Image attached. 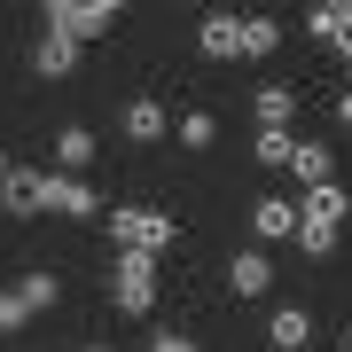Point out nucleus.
Wrapping results in <instances>:
<instances>
[{
  "mask_svg": "<svg viewBox=\"0 0 352 352\" xmlns=\"http://www.w3.org/2000/svg\"><path fill=\"white\" fill-rule=\"evenodd\" d=\"M110 243L133 251V258H164L180 243V227L164 219V212H149V204H110Z\"/></svg>",
  "mask_w": 352,
  "mask_h": 352,
  "instance_id": "f257e3e1",
  "label": "nucleus"
},
{
  "mask_svg": "<svg viewBox=\"0 0 352 352\" xmlns=\"http://www.w3.org/2000/svg\"><path fill=\"white\" fill-rule=\"evenodd\" d=\"M55 298H63V274H55V266H32L24 282H8L0 289V337H16V329H24L32 314H47Z\"/></svg>",
  "mask_w": 352,
  "mask_h": 352,
  "instance_id": "f03ea898",
  "label": "nucleus"
},
{
  "mask_svg": "<svg viewBox=\"0 0 352 352\" xmlns=\"http://www.w3.org/2000/svg\"><path fill=\"white\" fill-rule=\"evenodd\" d=\"M47 32H63V39H102V32H118V16H126V0H47Z\"/></svg>",
  "mask_w": 352,
  "mask_h": 352,
  "instance_id": "7ed1b4c3",
  "label": "nucleus"
},
{
  "mask_svg": "<svg viewBox=\"0 0 352 352\" xmlns=\"http://www.w3.org/2000/svg\"><path fill=\"white\" fill-rule=\"evenodd\" d=\"M110 305H118L126 321H149V314H157V258L118 251V266H110Z\"/></svg>",
  "mask_w": 352,
  "mask_h": 352,
  "instance_id": "20e7f679",
  "label": "nucleus"
},
{
  "mask_svg": "<svg viewBox=\"0 0 352 352\" xmlns=\"http://www.w3.org/2000/svg\"><path fill=\"white\" fill-rule=\"evenodd\" d=\"M39 212H63V219H94V212H102V196L87 188V180H71V173H47V188H39Z\"/></svg>",
  "mask_w": 352,
  "mask_h": 352,
  "instance_id": "39448f33",
  "label": "nucleus"
},
{
  "mask_svg": "<svg viewBox=\"0 0 352 352\" xmlns=\"http://www.w3.org/2000/svg\"><path fill=\"white\" fill-rule=\"evenodd\" d=\"M196 47L204 55H212V63H243V16H204V24H196Z\"/></svg>",
  "mask_w": 352,
  "mask_h": 352,
  "instance_id": "423d86ee",
  "label": "nucleus"
},
{
  "mask_svg": "<svg viewBox=\"0 0 352 352\" xmlns=\"http://www.w3.org/2000/svg\"><path fill=\"white\" fill-rule=\"evenodd\" d=\"M118 126H126V141H164V133H173V118H164L157 94H133V102H118Z\"/></svg>",
  "mask_w": 352,
  "mask_h": 352,
  "instance_id": "0eeeda50",
  "label": "nucleus"
},
{
  "mask_svg": "<svg viewBox=\"0 0 352 352\" xmlns=\"http://www.w3.org/2000/svg\"><path fill=\"white\" fill-rule=\"evenodd\" d=\"M251 227L266 243H289L298 235V196H251Z\"/></svg>",
  "mask_w": 352,
  "mask_h": 352,
  "instance_id": "6e6552de",
  "label": "nucleus"
},
{
  "mask_svg": "<svg viewBox=\"0 0 352 352\" xmlns=\"http://www.w3.org/2000/svg\"><path fill=\"white\" fill-rule=\"evenodd\" d=\"M227 289H235V298H266V289H274V258H266V251H235Z\"/></svg>",
  "mask_w": 352,
  "mask_h": 352,
  "instance_id": "1a4fd4ad",
  "label": "nucleus"
},
{
  "mask_svg": "<svg viewBox=\"0 0 352 352\" xmlns=\"http://www.w3.org/2000/svg\"><path fill=\"white\" fill-rule=\"evenodd\" d=\"M32 71H39V78H71V71H78V39H63V32H39Z\"/></svg>",
  "mask_w": 352,
  "mask_h": 352,
  "instance_id": "9d476101",
  "label": "nucleus"
},
{
  "mask_svg": "<svg viewBox=\"0 0 352 352\" xmlns=\"http://www.w3.org/2000/svg\"><path fill=\"white\" fill-rule=\"evenodd\" d=\"M87 164H94V133L87 126H63V133H55V173L87 180Z\"/></svg>",
  "mask_w": 352,
  "mask_h": 352,
  "instance_id": "9b49d317",
  "label": "nucleus"
},
{
  "mask_svg": "<svg viewBox=\"0 0 352 352\" xmlns=\"http://www.w3.org/2000/svg\"><path fill=\"white\" fill-rule=\"evenodd\" d=\"M266 337H274V352H305L314 344V314H305V305H282V314L266 321Z\"/></svg>",
  "mask_w": 352,
  "mask_h": 352,
  "instance_id": "f8f14e48",
  "label": "nucleus"
},
{
  "mask_svg": "<svg viewBox=\"0 0 352 352\" xmlns=\"http://www.w3.org/2000/svg\"><path fill=\"white\" fill-rule=\"evenodd\" d=\"M289 173H298L305 188H329V180H337V157H329V141H298V157H289Z\"/></svg>",
  "mask_w": 352,
  "mask_h": 352,
  "instance_id": "ddd939ff",
  "label": "nucleus"
},
{
  "mask_svg": "<svg viewBox=\"0 0 352 352\" xmlns=\"http://www.w3.org/2000/svg\"><path fill=\"white\" fill-rule=\"evenodd\" d=\"M344 16H352V0H314V8H305V39L337 47V39H344Z\"/></svg>",
  "mask_w": 352,
  "mask_h": 352,
  "instance_id": "4468645a",
  "label": "nucleus"
},
{
  "mask_svg": "<svg viewBox=\"0 0 352 352\" xmlns=\"http://www.w3.org/2000/svg\"><path fill=\"white\" fill-rule=\"evenodd\" d=\"M251 110H258V133H289V118H298V94H289V87H258Z\"/></svg>",
  "mask_w": 352,
  "mask_h": 352,
  "instance_id": "2eb2a0df",
  "label": "nucleus"
},
{
  "mask_svg": "<svg viewBox=\"0 0 352 352\" xmlns=\"http://www.w3.org/2000/svg\"><path fill=\"white\" fill-rule=\"evenodd\" d=\"M298 212H305V219H329V227H344V219H352V196L337 188V180H329V188H305V196H298Z\"/></svg>",
  "mask_w": 352,
  "mask_h": 352,
  "instance_id": "dca6fc26",
  "label": "nucleus"
},
{
  "mask_svg": "<svg viewBox=\"0 0 352 352\" xmlns=\"http://www.w3.org/2000/svg\"><path fill=\"white\" fill-rule=\"evenodd\" d=\"M274 47H282V24H274V16H243V63H266Z\"/></svg>",
  "mask_w": 352,
  "mask_h": 352,
  "instance_id": "f3484780",
  "label": "nucleus"
},
{
  "mask_svg": "<svg viewBox=\"0 0 352 352\" xmlns=\"http://www.w3.org/2000/svg\"><path fill=\"white\" fill-rule=\"evenodd\" d=\"M39 188H47V173H8V180H0V204L24 219V212H39Z\"/></svg>",
  "mask_w": 352,
  "mask_h": 352,
  "instance_id": "a211bd4d",
  "label": "nucleus"
},
{
  "mask_svg": "<svg viewBox=\"0 0 352 352\" xmlns=\"http://www.w3.org/2000/svg\"><path fill=\"white\" fill-rule=\"evenodd\" d=\"M289 243H298L305 258H329V251H337V227H329V219H305V212H298V235H289Z\"/></svg>",
  "mask_w": 352,
  "mask_h": 352,
  "instance_id": "6ab92c4d",
  "label": "nucleus"
},
{
  "mask_svg": "<svg viewBox=\"0 0 352 352\" xmlns=\"http://www.w3.org/2000/svg\"><path fill=\"white\" fill-rule=\"evenodd\" d=\"M173 133L188 141V149H212V133H219V118H212V110H180V118H173Z\"/></svg>",
  "mask_w": 352,
  "mask_h": 352,
  "instance_id": "aec40b11",
  "label": "nucleus"
},
{
  "mask_svg": "<svg viewBox=\"0 0 352 352\" xmlns=\"http://www.w3.org/2000/svg\"><path fill=\"white\" fill-rule=\"evenodd\" d=\"M251 157H258V164H289V157H298V133H258Z\"/></svg>",
  "mask_w": 352,
  "mask_h": 352,
  "instance_id": "412c9836",
  "label": "nucleus"
},
{
  "mask_svg": "<svg viewBox=\"0 0 352 352\" xmlns=\"http://www.w3.org/2000/svg\"><path fill=\"white\" fill-rule=\"evenodd\" d=\"M149 352H204V344H196V337H180V329H157Z\"/></svg>",
  "mask_w": 352,
  "mask_h": 352,
  "instance_id": "4be33fe9",
  "label": "nucleus"
},
{
  "mask_svg": "<svg viewBox=\"0 0 352 352\" xmlns=\"http://www.w3.org/2000/svg\"><path fill=\"white\" fill-rule=\"evenodd\" d=\"M337 126H352V87H344V94H337Z\"/></svg>",
  "mask_w": 352,
  "mask_h": 352,
  "instance_id": "5701e85b",
  "label": "nucleus"
},
{
  "mask_svg": "<svg viewBox=\"0 0 352 352\" xmlns=\"http://www.w3.org/2000/svg\"><path fill=\"white\" fill-rule=\"evenodd\" d=\"M337 55H344V63H352V16H344V39H337Z\"/></svg>",
  "mask_w": 352,
  "mask_h": 352,
  "instance_id": "b1692460",
  "label": "nucleus"
},
{
  "mask_svg": "<svg viewBox=\"0 0 352 352\" xmlns=\"http://www.w3.org/2000/svg\"><path fill=\"white\" fill-rule=\"evenodd\" d=\"M8 173H16V164H8V149H0V180H8Z\"/></svg>",
  "mask_w": 352,
  "mask_h": 352,
  "instance_id": "393cba45",
  "label": "nucleus"
},
{
  "mask_svg": "<svg viewBox=\"0 0 352 352\" xmlns=\"http://www.w3.org/2000/svg\"><path fill=\"white\" fill-rule=\"evenodd\" d=\"M87 352H110V344H87Z\"/></svg>",
  "mask_w": 352,
  "mask_h": 352,
  "instance_id": "a878e982",
  "label": "nucleus"
},
{
  "mask_svg": "<svg viewBox=\"0 0 352 352\" xmlns=\"http://www.w3.org/2000/svg\"><path fill=\"white\" fill-rule=\"evenodd\" d=\"M344 352H352V329H344Z\"/></svg>",
  "mask_w": 352,
  "mask_h": 352,
  "instance_id": "bb28decb",
  "label": "nucleus"
}]
</instances>
